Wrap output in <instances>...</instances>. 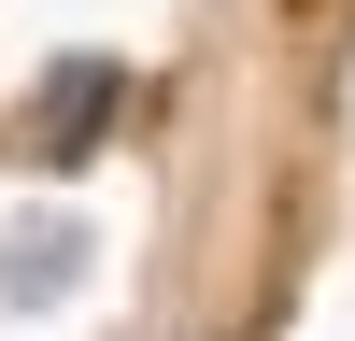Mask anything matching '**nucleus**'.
Wrapping results in <instances>:
<instances>
[{
    "label": "nucleus",
    "mask_w": 355,
    "mask_h": 341,
    "mask_svg": "<svg viewBox=\"0 0 355 341\" xmlns=\"http://www.w3.org/2000/svg\"><path fill=\"white\" fill-rule=\"evenodd\" d=\"M100 114H114V71H100V57H71V85L43 100V128H28V142H43V157H71V142L100 128Z\"/></svg>",
    "instance_id": "1"
},
{
    "label": "nucleus",
    "mask_w": 355,
    "mask_h": 341,
    "mask_svg": "<svg viewBox=\"0 0 355 341\" xmlns=\"http://www.w3.org/2000/svg\"><path fill=\"white\" fill-rule=\"evenodd\" d=\"M0 270H15V284H57V270H71V227H28V242L0 256Z\"/></svg>",
    "instance_id": "2"
}]
</instances>
